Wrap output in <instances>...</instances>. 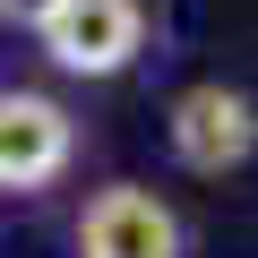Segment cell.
<instances>
[{
    "instance_id": "cell-1",
    "label": "cell",
    "mask_w": 258,
    "mask_h": 258,
    "mask_svg": "<svg viewBox=\"0 0 258 258\" xmlns=\"http://www.w3.org/2000/svg\"><path fill=\"white\" fill-rule=\"evenodd\" d=\"M35 35L69 78H120L147 43V9L138 0H52L35 18Z\"/></svg>"
},
{
    "instance_id": "cell-2",
    "label": "cell",
    "mask_w": 258,
    "mask_h": 258,
    "mask_svg": "<svg viewBox=\"0 0 258 258\" xmlns=\"http://www.w3.org/2000/svg\"><path fill=\"white\" fill-rule=\"evenodd\" d=\"M172 155L189 172H241L258 155V103L241 86H224V78L172 95Z\"/></svg>"
},
{
    "instance_id": "cell-3",
    "label": "cell",
    "mask_w": 258,
    "mask_h": 258,
    "mask_svg": "<svg viewBox=\"0 0 258 258\" xmlns=\"http://www.w3.org/2000/svg\"><path fill=\"white\" fill-rule=\"evenodd\" d=\"M78 258H181V215L138 181H112L78 215Z\"/></svg>"
},
{
    "instance_id": "cell-4",
    "label": "cell",
    "mask_w": 258,
    "mask_h": 258,
    "mask_svg": "<svg viewBox=\"0 0 258 258\" xmlns=\"http://www.w3.org/2000/svg\"><path fill=\"white\" fill-rule=\"evenodd\" d=\"M78 147V129L52 95H26V86H0V189H43L60 181Z\"/></svg>"
}]
</instances>
